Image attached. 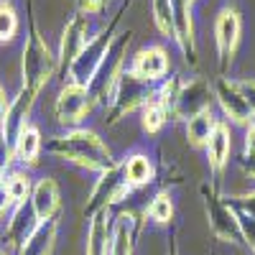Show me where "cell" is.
<instances>
[{"label":"cell","mask_w":255,"mask_h":255,"mask_svg":"<svg viewBox=\"0 0 255 255\" xmlns=\"http://www.w3.org/2000/svg\"><path fill=\"white\" fill-rule=\"evenodd\" d=\"M28 44L23 49V87H20L18 97L10 102V110L5 115V123H3V135L10 145H15V138L18 133L26 128V120L31 115V108L38 97V92L46 87V82L56 74V56L49 51L44 36L38 31V23L33 18V10H31V3H28Z\"/></svg>","instance_id":"6da1fadb"},{"label":"cell","mask_w":255,"mask_h":255,"mask_svg":"<svg viewBox=\"0 0 255 255\" xmlns=\"http://www.w3.org/2000/svg\"><path fill=\"white\" fill-rule=\"evenodd\" d=\"M46 151L54 153V156L67 158L72 163H79L84 168H90V171H97V174L118 166L113 153L108 151V145L90 130H72L67 135L51 138L46 143Z\"/></svg>","instance_id":"7a4b0ae2"},{"label":"cell","mask_w":255,"mask_h":255,"mask_svg":"<svg viewBox=\"0 0 255 255\" xmlns=\"http://www.w3.org/2000/svg\"><path fill=\"white\" fill-rule=\"evenodd\" d=\"M130 5H133V0H125V3L118 8V13L110 18V23L105 26L92 41H87V46H84L82 54L74 59V64L69 67V72H67V77H64V82L79 84V87H87L90 79L97 74V69H100V64H102L105 54H108L110 44L115 41V36H118V26H120L123 15L130 10Z\"/></svg>","instance_id":"3957f363"},{"label":"cell","mask_w":255,"mask_h":255,"mask_svg":"<svg viewBox=\"0 0 255 255\" xmlns=\"http://www.w3.org/2000/svg\"><path fill=\"white\" fill-rule=\"evenodd\" d=\"M153 82H145L140 77H135L130 69L123 72L115 82V87L108 97V125L120 123L125 115H130L133 110L143 108L148 102V97L153 95Z\"/></svg>","instance_id":"277c9868"},{"label":"cell","mask_w":255,"mask_h":255,"mask_svg":"<svg viewBox=\"0 0 255 255\" xmlns=\"http://www.w3.org/2000/svg\"><path fill=\"white\" fill-rule=\"evenodd\" d=\"M130 41H133V31L128 28V31H120L115 36V41L110 44L108 54H105L100 69H97V74L87 84V92H90V97L95 102H108V97H110V92L115 87L118 77L123 74V64H125V54H128Z\"/></svg>","instance_id":"5b68a950"},{"label":"cell","mask_w":255,"mask_h":255,"mask_svg":"<svg viewBox=\"0 0 255 255\" xmlns=\"http://www.w3.org/2000/svg\"><path fill=\"white\" fill-rule=\"evenodd\" d=\"M204 194V212L209 220V230L230 245H243V232H240V222H238V209L230 202H225L215 186H202Z\"/></svg>","instance_id":"8992f818"},{"label":"cell","mask_w":255,"mask_h":255,"mask_svg":"<svg viewBox=\"0 0 255 255\" xmlns=\"http://www.w3.org/2000/svg\"><path fill=\"white\" fill-rule=\"evenodd\" d=\"M130 191H133V186L125 181L120 163L108 168V171H102L97 184H95V189H92V194H90L87 207H84V217L92 220L95 215H100V212H105V209H110L113 204L123 202Z\"/></svg>","instance_id":"52a82bcc"},{"label":"cell","mask_w":255,"mask_h":255,"mask_svg":"<svg viewBox=\"0 0 255 255\" xmlns=\"http://www.w3.org/2000/svg\"><path fill=\"white\" fill-rule=\"evenodd\" d=\"M240 31H243V20L235 8L225 5L217 13L215 20V44H217V59H220V72L225 74L230 69L235 51L240 46Z\"/></svg>","instance_id":"ba28073f"},{"label":"cell","mask_w":255,"mask_h":255,"mask_svg":"<svg viewBox=\"0 0 255 255\" xmlns=\"http://www.w3.org/2000/svg\"><path fill=\"white\" fill-rule=\"evenodd\" d=\"M212 100H215V90H212V84L207 79L194 77L189 82H181L179 95H176V105H174V118L191 120L194 115L209 110Z\"/></svg>","instance_id":"9c48e42d"},{"label":"cell","mask_w":255,"mask_h":255,"mask_svg":"<svg viewBox=\"0 0 255 255\" xmlns=\"http://www.w3.org/2000/svg\"><path fill=\"white\" fill-rule=\"evenodd\" d=\"M212 90H215V100H217V105L222 108V113H225V118L230 123L248 128L255 120L253 113H250L248 100L243 97V92L238 87V82H232L227 77H217V82H215V87H212Z\"/></svg>","instance_id":"30bf717a"},{"label":"cell","mask_w":255,"mask_h":255,"mask_svg":"<svg viewBox=\"0 0 255 255\" xmlns=\"http://www.w3.org/2000/svg\"><path fill=\"white\" fill-rule=\"evenodd\" d=\"M87 31H90V20H87V15H79V13L67 23V28H64L59 56H56V72L61 74V79L67 77L74 59L82 54L84 46H87Z\"/></svg>","instance_id":"8fae6325"},{"label":"cell","mask_w":255,"mask_h":255,"mask_svg":"<svg viewBox=\"0 0 255 255\" xmlns=\"http://www.w3.org/2000/svg\"><path fill=\"white\" fill-rule=\"evenodd\" d=\"M95 100L90 97L87 87H79V84H67L59 97H56V120L61 125H77L84 115L92 110Z\"/></svg>","instance_id":"7c38bea8"},{"label":"cell","mask_w":255,"mask_h":255,"mask_svg":"<svg viewBox=\"0 0 255 255\" xmlns=\"http://www.w3.org/2000/svg\"><path fill=\"white\" fill-rule=\"evenodd\" d=\"M174 10V41L181 49L189 64H197V41H194V23H191V5L184 0H171Z\"/></svg>","instance_id":"4fadbf2b"},{"label":"cell","mask_w":255,"mask_h":255,"mask_svg":"<svg viewBox=\"0 0 255 255\" xmlns=\"http://www.w3.org/2000/svg\"><path fill=\"white\" fill-rule=\"evenodd\" d=\"M130 69L135 77L145 79V82H161L168 72V54L161 49V46H148V49H140L133 61H130Z\"/></svg>","instance_id":"5bb4252c"},{"label":"cell","mask_w":255,"mask_h":255,"mask_svg":"<svg viewBox=\"0 0 255 255\" xmlns=\"http://www.w3.org/2000/svg\"><path fill=\"white\" fill-rule=\"evenodd\" d=\"M138 220L130 212H123L113 220V238H110V255H133L135 238H138Z\"/></svg>","instance_id":"9a60e30c"},{"label":"cell","mask_w":255,"mask_h":255,"mask_svg":"<svg viewBox=\"0 0 255 255\" xmlns=\"http://www.w3.org/2000/svg\"><path fill=\"white\" fill-rule=\"evenodd\" d=\"M207 161H209V168L212 174L220 176L222 168L227 166L230 161V153H232V135H230V125L227 123H217V128L212 130L209 140H207Z\"/></svg>","instance_id":"2e32d148"},{"label":"cell","mask_w":255,"mask_h":255,"mask_svg":"<svg viewBox=\"0 0 255 255\" xmlns=\"http://www.w3.org/2000/svg\"><path fill=\"white\" fill-rule=\"evenodd\" d=\"M28 202H31V207H33V212H36L38 222L54 220L56 212H59V204H61L56 181H54V179H41V181L33 186Z\"/></svg>","instance_id":"e0dca14e"},{"label":"cell","mask_w":255,"mask_h":255,"mask_svg":"<svg viewBox=\"0 0 255 255\" xmlns=\"http://www.w3.org/2000/svg\"><path fill=\"white\" fill-rule=\"evenodd\" d=\"M110 238H113V217L110 209H105L90 220L87 255H110Z\"/></svg>","instance_id":"ac0fdd59"},{"label":"cell","mask_w":255,"mask_h":255,"mask_svg":"<svg viewBox=\"0 0 255 255\" xmlns=\"http://www.w3.org/2000/svg\"><path fill=\"white\" fill-rule=\"evenodd\" d=\"M38 227V217H36V212L31 207V202H23V204H18L15 209V215L8 225V240L10 245H15L18 250L26 245V240L33 235V230Z\"/></svg>","instance_id":"d6986e66"},{"label":"cell","mask_w":255,"mask_h":255,"mask_svg":"<svg viewBox=\"0 0 255 255\" xmlns=\"http://www.w3.org/2000/svg\"><path fill=\"white\" fill-rule=\"evenodd\" d=\"M56 230H59L56 217L46 220V222H38L33 235L26 240L23 248H20V255H51L54 245H56Z\"/></svg>","instance_id":"ffe728a7"},{"label":"cell","mask_w":255,"mask_h":255,"mask_svg":"<svg viewBox=\"0 0 255 255\" xmlns=\"http://www.w3.org/2000/svg\"><path fill=\"white\" fill-rule=\"evenodd\" d=\"M120 166H123V176H125V181L130 184L133 189H135V186L151 184L153 176H156L153 163H151V158H148L145 153H130Z\"/></svg>","instance_id":"44dd1931"},{"label":"cell","mask_w":255,"mask_h":255,"mask_svg":"<svg viewBox=\"0 0 255 255\" xmlns=\"http://www.w3.org/2000/svg\"><path fill=\"white\" fill-rule=\"evenodd\" d=\"M217 115H215V110H204V113H199V115H194L191 120H186V140H189V145L191 148H204L207 145V140H209V135H212V130L217 128Z\"/></svg>","instance_id":"7402d4cb"},{"label":"cell","mask_w":255,"mask_h":255,"mask_svg":"<svg viewBox=\"0 0 255 255\" xmlns=\"http://www.w3.org/2000/svg\"><path fill=\"white\" fill-rule=\"evenodd\" d=\"M38 151H41V135L36 128L26 125L23 130L18 133L15 138V145H13V156H18L20 161H26V163H36L38 158Z\"/></svg>","instance_id":"603a6c76"},{"label":"cell","mask_w":255,"mask_h":255,"mask_svg":"<svg viewBox=\"0 0 255 255\" xmlns=\"http://www.w3.org/2000/svg\"><path fill=\"white\" fill-rule=\"evenodd\" d=\"M145 217H151L153 222L158 225H168L174 220V202H171V194L168 191H158V194L151 199L145 209Z\"/></svg>","instance_id":"cb8c5ba5"},{"label":"cell","mask_w":255,"mask_h":255,"mask_svg":"<svg viewBox=\"0 0 255 255\" xmlns=\"http://www.w3.org/2000/svg\"><path fill=\"white\" fill-rule=\"evenodd\" d=\"M153 23L156 28L174 38V10H171V0H153Z\"/></svg>","instance_id":"d4e9b609"},{"label":"cell","mask_w":255,"mask_h":255,"mask_svg":"<svg viewBox=\"0 0 255 255\" xmlns=\"http://www.w3.org/2000/svg\"><path fill=\"white\" fill-rule=\"evenodd\" d=\"M166 120H168L166 110L161 108L158 102H153L151 97H148V102L143 105V130L145 133H158Z\"/></svg>","instance_id":"484cf974"},{"label":"cell","mask_w":255,"mask_h":255,"mask_svg":"<svg viewBox=\"0 0 255 255\" xmlns=\"http://www.w3.org/2000/svg\"><path fill=\"white\" fill-rule=\"evenodd\" d=\"M5 186H8V197L13 204H23L31 199L33 186H31V179L26 174H13L10 179H5Z\"/></svg>","instance_id":"4316f807"},{"label":"cell","mask_w":255,"mask_h":255,"mask_svg":"<svg viewBox=\"0 0 255 255\" xmlns=\"http://www.w3.org/2000/svg\"><path fill=\"white\" fill-rule=\"evenodd\" d=\"M18 31V18L8 0H0V41H10Z\"/></svg>","instance_id":"83f0119b"},{"label":"cell","mask_w":255,"mask_h":255,"mask_svg":"<svg viewBox=\"0 0 255 255\" xmlns=\"http://www.w3.org/2000/svg\"><path fill=\"white\" fill-rule=\"evenodd\" d=\"M238 222H240V232H243V245L250 248V253L255 255V220L238 209Z\"/></svg>","instance_id":"f1b7e54d"},{"label":"cell","mask_w":255,"mask_h":255,"mask_svg":"<svg viewBox=\"0 0 255 255\" xmlns=\"http://www.w3.org/2000/svg\"><path fill=\"white\" fill-rule=\"evenodd\" d=\"M230 204L235 207V209H240V212H245V215H250V217L255 220V189H253V191H248V194H238V197H232V199H230Z\"/></svg>","instance_id":"f546056e"},{"label":"cell","mask_w":255,"mask_h":255,"mask_svg":"<svg viewBox=\"0 0 255 255\" xmlns=\"http://www.w3.org/2000/svg\"><path fill=\"white\" fill-rule=\"evenodd\" d=\"M10 158H13V145L5 140L3 130H0V176H3L5 168L10 166Z\"/></svg>","instance_id":"4dcf8cb0"},{"label":"cell","mask_w":255,"mask_h":255,"mask_svg":"<svg viewBox=\"0 0 255 255\" xmlns=\"http://www.w3.org/2000/svg\"><path fill=\"white\" fill-rule=\"evenodd\" d=\"M238 87H240L243 97L248 100L250 113H253V118H255V79H238Z\"/></svg>","instance_id":"1f68e13d"},{"label":"cell","mask_w":255,"mask_h":255,"mask_svg":"<svg viewBox=\"0 0 255 255\" xmlns=\"http://www.w3.org/2000/svg\"><path fill=\"white\" fill-rule=\"evenodd\" d=\"M105 8V0H77V10L79 15H95Z\"/></svg>","instance_id":"d6a6232c"},{"label":"cell","mask_w":255,"mask_h":255,"mask_svg":"<svg viewBox=\"0 0 255 255\" xmlns=\"http://www.w3.org/2000/svg\"><path fill=\"white\" fill-rule=\"evenodd\" d=\"M243 158H255V120L248 125V130H245V148H243Z\"/></svg>","instance_id":"836d02e7"},{"label":"cell","mask_w":255,"mask_h":255,"mask_svg":"<svg viewBox=\"0 0 255 255\" xmlns=\"http://www.w3.org/2000/svg\"><path fill=\"white\" fill-rule=\"evenodd\" d=\"M8 110H10V100L5 97V90L0 87V128H3V123H5V115H8Z\"/></svg>","instance_id":"e575fe53"},{"label":"cell","mask_w":255,"mask_h":255,"mask_svg":"<svg viewBox=\"0 0 255 255\" xmlns=\"http://www.w3.org/2000/svg\"><path fill=\"white\" fill-rule=\"evenodd\" d=\"M8 204H10V197H8V186H5V179L0 176V215L8 209Z\"/></svg>","instance_id":"d590c367"},{"label":"cell","mask_w":255,"mask_h":255,"mask_svg":"<svg viewBox=\"0 0 255 255\" xmlns=\"http://www.w3.org/2000/svg\"><path fill=\"white\" fill-rule=\"evenodd\" d=\"M240 168L250 179H255V158H240Z\"/></svg>","instance_id":"8d00e7d4"},{"label":"cell","mask_w":255,"mask_h":255,"mask_svg":"<svg viewBox=\"0 0 255 255\" xmlns=\"http://www.w3.org/2000/svg\"><path fill=\"white\" fill-rule=\"evenodd\" d=\"M168 255H179V245H176V238H171V243H168Z\"/></svg>","instance_id":"74e56055"},{"label":"cell","mask_w":255,"mask_h":255,"mask_svg":"<svg viewBox=\"0 0 255 255\" xmlns=\"http://www.w3.org/2000/svg\"><path fill=\"white\" fill-rule=\"evenodd\" d=\"M184 3H186V5H191V3H194V0H184Z\"/></svg>","instance_id":"f35d334b"},{"label":"cell","mask_w":255,"mask_h":255,"mask_svg":"<svg viewBox=\"0 0 255 255\" xmlns=\"http://www.w3.org/2000/svg\"><path fill=\"white\" fill-rule=\"evenodd\" d=\"M0 255H8V253H5V250H0Z\"/></svg>","instance_id":"ab89813d"}]
</instances>
